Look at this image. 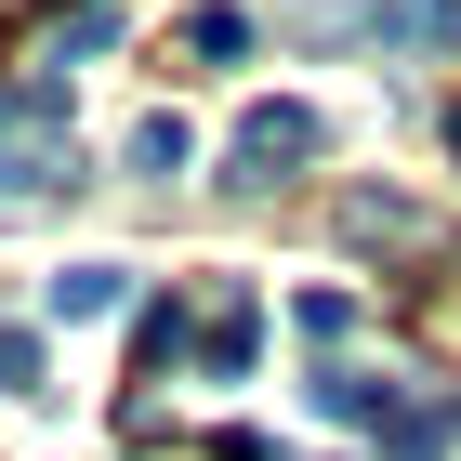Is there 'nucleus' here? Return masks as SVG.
Here are the masks:
<instances>
[{
  "instance_id": "f257e3e1",
  "label": "nucleus",
  "mask_w": 461,
  "mask_h": 461,
  "mask_svg": "<svg viewBox=\"0 0 461 461\" xmlns=\"http://www.w3.org/2000/svg\"><path fill=\"white\" fill-rule=\"evenodd\" d=\"M0 185H67V79H0Z\"/></svg>"
},
{
  "instance_id": "f03ea898",
  "label": "nucleus",
  "mask_w": 461,
  "mask_h": 461,
  "mask_svg": "<svg viewBox=\"0 0 461 461\" xmlns=\"http://www.w3.org/2000/svg\"><path fill=\"white\" fill-rule=\"evenodd\" d=\"M317 106H250L238 119V185H277V172H303V158H317Z\"/></svg>"
},
{
  "instance_id": "7ed1b4c3",
  "label": "nucleus",
  "mask_w": 461,
  "mask_h": 461,
  "mask_svg": "<svg viewBox=\"0 0 461 461\" xmlns=\"http://www.w3.org/2000/svg\"><path fill=\"white\" fill-rule=\"evenodd\" d=\"M369 40H461V0H369Z\"/></svg>"
},
{
  "instance_id": "20e7f679",
  "label": "nucleus",
  "mask_w": 461,
  "mask_h": 461,
  "mask_svg": "<svg viewBox=\"0 0 461 461\" xmlns=\"http://www.w3.org/2000/svg\"><path fill=\"white\" fill-rule=\"evenodd\" d=\"M250 343H264V317H250V290H224L212 317H198V356L212 369H250Z\"/></svg>"
},
{
  "instance_id": "39448f33",
  "label": "nucleus",
  "mask_w": 461,
  "mask_h": 461,
  "mask_svg": "<svg viewBox=\"0 0 461 461\" xmlns=\"http://www.w3.org/2000/svg\"><path fill=\"white\" fill-rule=\"evenodd\" d=\"M53 317H119V264H67L53 277Z\"/></svg>"
},
{
  "instance_id": "423d86ee",
  "label": "nucleus",
  "mask_w": 461,
  "mask_h": 461,
  "mask_svg": "<svg viewBox=\"0 0 461 461\" xmlns=\"http://www.w3.org/2000/svg\"><path fill=\"white\" fill-rule=\"evenodd\" d=\"M185 53H212V67H238V53H250V14H224V0H212V14H185Z\"/></svg>"
},
{
  "instance_id": "0eeeda50",
  "label": "nucleus",
  "mask_w": 461,
  "mask_h": 461,
  "mask_svg": "<svg viewBox=\"0 0 461 461\" xmlns=\"http://www.w3.org/2000/svg\"><path fill=\"white\" fill-rule=\"evenodd\" d=\"M185 158H198V132H185V119H145V132H132V172H158V185H172Z\"/></svg>"
},
{
  "instance_id": "6e6552de",
  "label": "nucleus",
  "mask_w": 461,
  "mask_h": 461,
  "mask_svg": "<svg viewBox=\"0 0 461 461\" xmlns=\"http://www.w3.org/2000/svg\"><path fill=\"white\" fill-rule=\"evenodd\" d=\"M383 461H448V409H395V448Z\"/></svg>"
},
{
  "instance_id": "1a4fd4ad",
  "label": "nucleus",
  "mask_w": 461,
  "mask_h": 461,
  "mask_svg": "<svg viewBox=\"0 0 461 461\" xmlns=\"http://www.w3.org/2000/svg\"><path fill=\"white\" fill-rule=\"evenodd\" d=\"M0 395H40V330H0Z\"/></svg>"
},
{
  "instance_id": "9d476101",
  "label": "nucleus",
  "mask_w": 461,
  "mask_h": 461,
  "mask_svg": "<svg viewBox=\"0 0 461 461\" xmlns=\"http://www.w3.org/2000/svg\"><path fill=\"white\" fill-rule=\"evenodd\" d=\"M448 145H461V106H448Z\"/></svg>"
}]
</instances>
